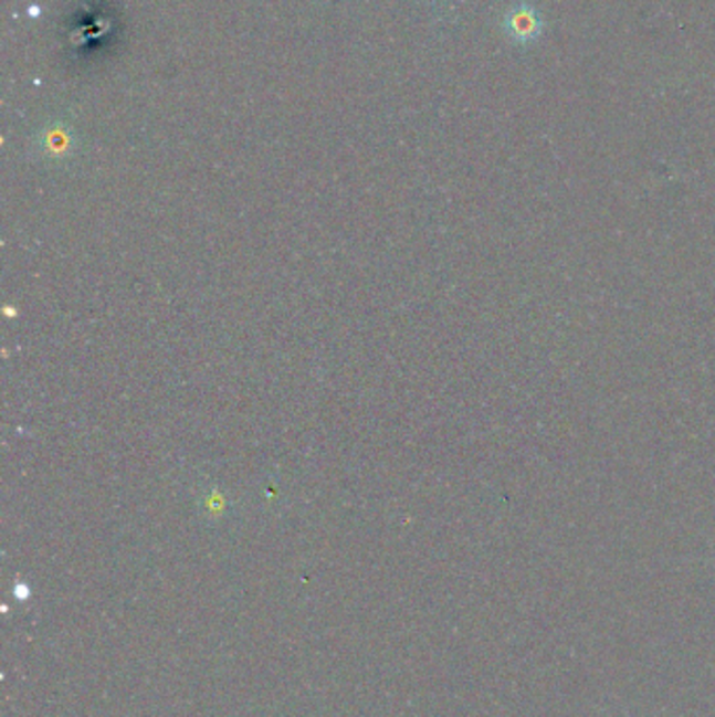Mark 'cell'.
Returning a JSON list of instances; mask_svg holds the SVG:
<instances>
[{"label": "cell", "mask_w": 715, "mask_h": 717, "mask_svg": "<svg viewBox=\"0 0 715 717\" xmlns=\"http://www.w3.org/2000/svg\"><path fill=\"white\" fill-rule=\"evenodd\" d=\"M39 147H41L42 154L49 160H60V158H65V156L72 154L74 137L65 126L57 124V126H51V128H46L42 133Z\"/></svg>", "instance_id": "6da1fadb"}, {"label": "cell", "mask_w": 715, "mask_h": 717, "mask_svg": "<svg viewBox=\"0 0 715 717\" xmlns=\"http://www.w3.org/2000/svg\"><path fill=\"white\" fill-rule=\"evenodd\" d=\"M539 30H541V20L529 4L514 9L508 15V32L516 41H533L539 34Z\"/></svg>", "instance_id": "7a4b0ae2"}]
</instances>
